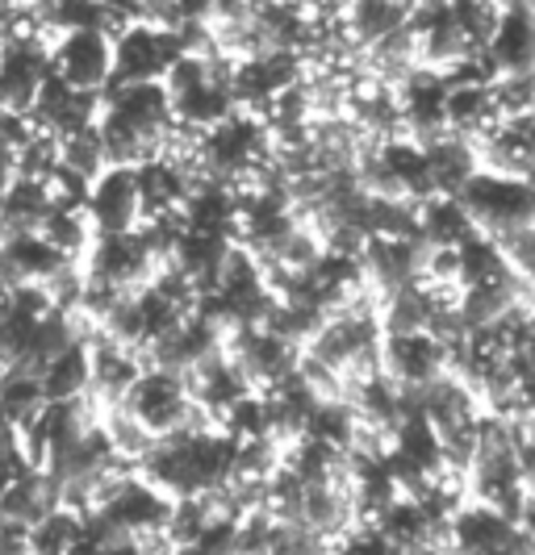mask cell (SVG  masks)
Segmentation results:
<instances>
[{
	"label": "cell",
	"mask_w": 535,
	"mask_h": 555,
	"mask_svg": "<svg viewBox=\"0 0 535 555\" xmlns=\"http://www.w3.org/2000/svg\"><path fill=\"white\" fill-rule=\"evenodd\" d=\"M234 455L239 443L209 430V435H168L160 439V447L147 455V464L139 468L142 480H151L160 493L176 498H201L222 489L226 480L234 476Z\"/></svg>",
	"instance_id": "obj_1"
},
{
	"label": "cell",
	"mask_w": 535,
	"mask_h": 555,
	"mask_svg": "<svg viewBox=\"0 0 535 555\" xmlns=\"http://www.w3.org/2000/svg\"><path fill=\"white\" fill-rule=\"evenodd\" d=\"M456 201L469 209V218L477 222L485 238H502L510 230L535 225V189L527 180H510V176H494V171H477Z\"/></svg>",
	"instance_id": "obj_2"
},
{
	"label": "cell",
	"mask_w": 535,
	"mask_h": 555,
	"mask_svg": "<svg viewBox=\"0 0 535 555\" xmlns=\"http://www.w3.org/2000/svg\"><path fill=\"white\" fill-rule=\"evenodd\" d=\"M160 255L151 250L147 234H110V238H97L85 259V276L88 284H101L113 293H142L151 280L160 276Z\"/></svg>",
	"instance_id": "obj_3"
},
{
	"label": "cell",
	"mask_w": 535,
	"mask_h": 555,
	"mask_svg": "<svg viewBox=\"0 0 535 555\" xmlns=\"http://www.w3.org/2000/svg\"><path fill=\"white\" fill-rule=\"evenodd\" d=\"M226 356L243 372V380L252 385V392H272L302 363V351L293 343H284L277 331H268V326H239V331H230L226 334Z\"/></svg>",
	"instance_id": "obj_4"
},
{
	"label": "cell",
	"mask_w": 535,
	"mask_h": 555,
	"mask_svg": "<svg viewBox=\"0 0 535 555\" xmlns=\"http://www.w3.org/2000/svg\"><path fill=\"white\" fill-rule=\"evenodd\" d=\"M180 55H184L180 29L139 22L113 42V83H164Z\"/></svg>",
	"instance_id": "obj_5"
},
{
	"label": "cell",
	"mask_w": 535,
	"mask_h": 555,
	"mask_svg": "<svg viewBox=\"0 0 535 555\" xmlns=\"http://www.w3.org/2000/svg\"><path fill=\"white\" fill-rule=\"evenodd\" d=\"M51 72L76 92H110L113 38L105 29H63L51 42Z\"/></svg>",
	"instance_id": "obj_6"
},
{
	"label": "cell",
	"mask_w": 535,
	"mask_h": 555,
	"mask_svg": "<svg viewBox=\"0 0 535 555\" xmlns=\"http://www.w3.org/2000/svg\"><path fill=\"white\" fill-rule=\"evenodd\" d=\"M47 80H51V42L38 38L0 42V109L29 117Z\"/></svg>",
	"instance_id": "obj_7"
},
{
	"label": "cell",
	"mask_w": 535,
	"mask_h": 555,
	"mask_svg": "<svg viewBox=\"0 0 535 555\" xmlns=\"http://www.w3.org/2000/svg\"><path fill=\"white\" fill-rule=\"evenodd\" d=\"M88 222L97 230V238H110V234H135L147 222V209H142V189H139V171L135 167H110L92 193H88Z\"/></svg>",
	"instance_id": "obj_8"
},
{
	"label": "cell",
	"mask_w": 535,
	"mask_h": 555,
	"mask_svg": "<svg viewBox=\"0 0 535 555\" xmlns=\"http://www.w3.org/2000/svg\"><path fill=\"white\" fill-rule=\"evenodd\" d=\"M168 514H171L168 493H160L139 473H126L113 485L110 501L92 518H101L113 534H130L135 539V534H147V530H164L168 527Z\"/></svg>",
	"instance_id": "obj_9"
},
{
	"label": "cell",
	"mask_w": 535,
	"mask_h": 555,
	"mask_svg": "<svg viewBox=\"0 0 535 555\" xmlns=\"http://www.w3.org/2000/svg\"><path fill=\"white\" fill-rule=\"evenodd\" d=\"M381 372L397 389L423 392L426 385H435L440 376L451 372V351L431 334H397V338H385L381 347Z\"/></svg>",
	"instance_id": "obj_10"
},
{
	"label": "cell",
	"mask_w": 535,
	"mask_h": 555,
	"mask_svg": "<svg viewBox=\"0 0 535 555\" xmlns=\"http://www.w3.org/2000/svg\"><path fill=\"white\" fill-rule=\"evenodd\" d=\"M88 363H92V380H88V401L105 414L113 405H126L130 389L139 385V376L147 372V356L130 351L113 338L88 334Z\"/></svg>",
	"instance_id": "obj_11"
},
{
	"label": "cell",
	"mask_w": 535,
	"mask_h": 555,
	"mask_svg": "<svg viewBox=\"0 0 535 555\" xmlns=\"http://www.w3.org/2000/svg\"><path fill=\"white\" fill-rule=\"evenodd\" d=\"M59 505H63V498H59L55 476L47 473V468H26V473L4 489V498H0V518H4L9 527L29 530V527H38L42 518H51Z\"/></svg>",
	"instance_id": "obj_12"
},
{
	"label": "cell",
	"mask_w": 535,
	"mask_h": 555,
	"mask_svg": "<svg viewBox=\"0 0 535 555\" xmlns=\"http://www.w3.org/2000/svg\"><path fill=\"white\" fill-rule=\"evenodd\" d=\"M51 214H55V201L47 193V180L17 176V180L0 193V243L38 234Z\"/></svg>",
	"instance_id": "obj_13"
},
{
	"label": "cell",
	"mask_w": 535,
	"mask_h": 555,
	"mask_svg": "<svg viewBox=\"0 0 535 555\" xmlns=\"http://www.w3.org/2000/svg\"><path fill=\"white\" fill-rule=\"evenodd\" d=\"M514 530H519V522H510L507 514H498L481 501H469L451 518V543L460 555H502L514 539Z\"/></svg>",
	"instance_id": "obj_14"
},
{
	"label": "cell",
	"mask_w": 535,
	"mask_h": 555,
	"mask_svg": "<svg viewBox=\"0 0 535 555\" xmlns=\"http://www.w3.org/2000/svg\"><path fill=\"white\" fill-rule=\"evenodd\" d=\"M489 63L498 76H527L535 72V13L527 9H507L498 38L489 42Z\"/></svg>",
	"instance_id": "obj_15"
},
{
	"label": "cell",
	"mask_w": 535,
	"mask_h": 555,
	"mask_svg": "<svg viewBox=\"0 0 535 555\" xmlns=\"http://www.w3.org/2000/svg\"><path fill=\"white\" fill-rule=\"evenodd\" d=\"M38 380H42V392H47V405L51 401H80V397H88V380H92L88 338L72 343L67 351H59Z\"/></svg>",
	"instance_id": "obj_16"
},
{
	"label": "cell",
	"mask_w": 535,
	"mask_h": 555,
	"mask_svg": "<svg viewBox=\"0 0 535 555\" xmlns=\"http://www.w3.org/2000/svg\"><path fill=\"white\" fill-rule=\"evenodd\" d=\"M481 230L456 196H431L423 205V243L431 247H464Z\"/></svg>",
	"instance_id": "obj_17"
},
{
	"label": "cell",
	"mask_w": 535,
	"mask_h": 555,
	"mask_svg": "<svg viewBox=\"0 0 535 555\" xmlns=\"http://www.w3.org/2000/svg\"><path fill=\"white\" fill-rule=\"evenodd\" d=\"M101 430H105V439H110L113 455H117L122 464H130L135 473L147 464V455L160 447V435H151L139 417L130 414V405H113V410H105V414H101Z\"/></svg>",
	"instance_id": "obj_18"
},
{
	"label": "cell",
	"mask_w": 535,
	"mask_h": 555,
	"mask_svg": "<svg viewBox=\"0 0 535 555\" xmlns=\"http://www.w3.org/2000/svg\"><path fill=\"white\" fill-rule=\"evenodd\" d=\"M42 410H47L42 380L34 372H22V367H4L0 372V414L9 417L17 430H29Z\"/></svg>",
	"instance_id": "obj_19"
},
{
	"label": "cell",
	"mask_w": 535,
	"mask_h": 555,
	"mask_svg": "<svg viewBox=\"0 0 535 555\" xmlns=\"http://www.w3.org/2000/svg\"><path fill=\"white\" fill-rule=\"evenodd\" d=\"M59 167L72 171L76 180L97 184L105 171H110V155H105V142L101 130L88 126V130H72V134H59Z\"/></svg>",
	"instance_id": "obj_20"
},
{
	"label": "cell",
	"mask_w": 535,
	"mask_h": 555,
	"mask_svg": "<svg viewBox=\"0 0 535 555\" xmlns=\"http://www.w3.org/2000/svg\"><path fill=\"white\" fill-rule=\"evenodd\" d=\"M502 17H507V4L502 0H451V22L464 34V42L485 55L489 42L498 38L502 29Z\"/></svg>",
	"instance_id": "obj_21"
},
{
	"label": "cell",
	"mask_w": 535,
	"mask_h": 555,
	"mask_svg": "<svg viewBox=\"0 0 535 555\" xmlns=\"http://www.w3.org/2000/svg\"><path fill=\"white\" fill-rule=\"evenodd\" d=\"M38 234H42L63 259H72V263H85L92 243H97V230L88 222V209H55Z\"/></svg>",
	"instance_id": "obj_22"
},
{
	"label": "cell",
	"mask_w": 535,
	"mask_h": 555,
	"mask_svg": "<svg viewBox=\"0 0 535 555\" xmlns=\"http://www.w3.org/2000/svg\"><path fill=\"white\" fill-rule=\"evenodd\" d=\"M80 530H85V518L59 505L51 518H42L38 527L26 530V552L29 555H72Z\"/></svg>",
	"instance_id": "obj_23"
},
{
	"label": "cell",
	"mask_w": 535,
	"mask_h": 555,
	"mask_svg": "<svg viewBox=\"0 0 535 555\" xmlns=\"http://www.w3.org/2000/svg\"><path fill=\"white\" fill-rule=\"evenodd\" d=\"M218 522V514L209 509L205 498H176L171 501V514H168V539L176 547H193L205 530Z\"/></svg>",
	"instance_id": "obj_24"
},
{
	"label": "cell",
	"mask_w": 535,
	"mask_h": 555,
	"mask_svg": "<svg viewBox=\"0 0 535 555\" xmlns=\"http://www.w3.org/2000/svg\"><path fill=\"white\" fill-rule=\"evenodd\" d=\"M268 555H335V543H327L306 522H277Z\"/></svg>",
	"instance_id": "obj_25"
},
{
	"label": "cell",
	"mask_w": 535,
	"mask_h": 555,
	"mask_svg": "<svg viewBox=\"0 0 535 555\" xmlns=\"http://www.w3.org/2000/svg\"><path fill=\"white\" fill-rule=\"evenodd\" d=\"M514 356H519V363L532 372V380H535V313L527 318V322H523V334H519V351H514Z\"/></svg>",
	"instance_id": "obj_26"
},
{
	"label": "cell",
	"mask_w": 535,
	"mask_h": 555,
	"mask_svg": "<svg viewBox=\"0 0 535 555\" xmlns=\"http://www.w3.org/2000/svg\"><path fill=\"white\" fill-rule=\"evenodd\" d=\"M101 555H147V552H142L139 539H130V534H117V539H110V543H105V552H101Z\"/></svg>",
	"instance_id": "obj_27"
}]
</instances>
